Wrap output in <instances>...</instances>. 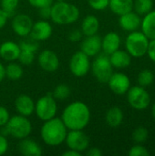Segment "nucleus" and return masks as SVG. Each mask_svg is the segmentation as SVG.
<instances>
[{
	"label": "nucleus",
	"instance_id": "f257e3e1",
	"mask_svg": "<svg viewBox=\"0 0 155 156\" xmlns=\"http://www.w3.org/2000/svg\"><path fill=\"white\" fill-rule=\"evenodd\" d=\"M60 119L68 130H84L90 122V110L86 103L76 101L65 107Z\"/></svg>",
	"mask_w": 155,
	"mask_h": 156
},
{
	"label": "nucleus",
	"instance_id": "f03ea898",
	"mask_svg": "<svg viewBox=\"0 0 155 156\" xmlns=\"http://www.w3.org/2000/svg\"><path fill=\"white\" fill-rule=\"evenodd\" d=\"M68 132L69 130L63 123L62 120L54 117L44 122L40 129V137L45 144L56 147L65 143Z\"/></svg>",
	"mask_w": 155,
	"mask_h": 156
},
{
	"label": "nucleus",
	"instance_id": "7ed1b4c3",
	"mask_svg": "<svg viewBox=\"0 0 155 156\" xmlns=\"http://www.w3.org/2000/svg\"><path fill=\"white\" fill-rule=\"evenodd\" d=\"M79 7L67 1H57L51 5L50 19L57 25H71L79 20Z\"/></svg>",
	"mask_w": 155,
	"mask_h": 156
},
{
	"label": "nucleus",
	"instance_id": "20e7f679",
	"mask_svg": "<svg viewBox=\"0 0 155 156\" xmlns=\"http://www.w3.org/2000/svg\"><path fill=\"white\" fill-rule=\"evenodd\" d=\"M2 128H4L5 134L17 140L29 137L32 133V123L30 120L20 114L10 117L5 126Z\"/></svg>",
	"mask_w": 155,
	"mask_h": 156
},
{
	"label": "nucleus",
	"instance_id": "39448f33",
	"mask_svg": "<svg viewBox=\"0 0 155 156\" xmlns=\"http://www.w3.org/2000/svg\"><path fill=\"white\" fill-rule=\"evenodd\" d=\"M150 39L138 31L131 32L125 39L126 51L133 58H142L147 54Z\"/></svg>",
	"mask_w": 155,
	"mask_h": 156
},
{
	"label": "nucleus",
	"instance_id": "423d86ee",
	"mask_svg": "<svg viewBox=\"0 0 155 156\" xmlns=\"http://www.w3.org/2000/svg\"><path fill=\"white\" fill-rule=\"evenodd\" d=\"M58 112L57 100L52 96L51 93H48L40 97L37 102H35L36 116L42 122H46L56 117Z\"/></svg>",
	"mask_w": 155,
	"mask_h": 156
},
{
	"label": "nucleus",
	"instance_id": "0eeeda50",
	"mask_svg": "<svg viewBox=\"0 0 155 156\" xmlns=\"http://www.w3.org/2000/svg\"><path fill=\"white\" fill-rule=\"evenodd\" d=\"M90 70L95 79L100 83H107L113 73V67L106 54H99L90 64Z\"/></svg>",
	"mask_w": 155,
	"mask_h": 156
},
{
	"label": "nucleus",
	"instance_id": "6e6552de",
	"mask_svg": "<svg viewBox=\"0 0 155 156\" xmlns=\"http://www.w3.org/2000/svg\"><path fill=\"white\" fill-rule=\"evenodd\" d=\"M127 101L132 108L143 111L149 107L151 103V96L149 92L142 86H134L128 90Z\"/></svg>",
	"mask_w": 155,
	"mask_h": 156
},
{
	"label": "nucleus",
	"instance_id": "1a4fd4ad",
	"mask_svg": "<svg viewBox=\"0 0 155 156\" xmlns=\"http://www.w3.org/2000/svg\"><path fill=\"white\" fill-rule=\"evenodd\" d=\"M90 57L79 50L71 56L69 67L72 75L77 78H82L90 72Z\"/></svg>",
	"mask_w": 155,
	"mask_h": 156
},
{
	"label": "nucleus",
	"instance_id": "9d476101",
	"mask_svg": "<svg viewBox=\"0 0 155 156\" xmlns=\"http://www.w3.org/2000/svg\"><path fill=\"white\" fill-rule=\"evenodd\" d=\"M65 144L69 149L81 154L89 148L90 138L83 130H69L65 139Z\"/></svg>",
	"mask_w": 155,
	"mask_h": 156
},
{
	"label": "nucleus",
	"instance_id": "9b49d317",
	"mask_svg": "<svg viewBox=\"0 0 155 156\" xmlns=\"http://www.w3.org/2000/svg\"><path fill=\"white\" fill-rule=\"evenodd\" d=\"M33 20L26 14H16L13 16L11 27L13 32L21 37H28L33 26Z\"/></svg>",
	"mask_w": 155,
	"mask_h": 156
},
{
	"label": "nucleus",
	"instance_id": "f8f14e48",
	"mask_svg": "<svg viewBox=\"0 0 155 156\" xmlns=\"http://www.w3.org/2000/svg\"><path fill=\"white\" fill-rule=\"evenodd\" d=\"M107 84L111 90L117 95L125 94L131 88V80L129 77L122 72L112 73Z\"/></svg>",
	"mask_w": 155,
	"mask_h": 156
},
{
	"label": "nucleus",
	"instance_id": "ddd939ff",
	"mask_svg": "<svg viewBox=\"0 0 155 156\" xmlns=\"http://www.w3.org/2000/svg\"><path fill=\"white\" fill-rule=\"evenodd\" d=\"M37 63L46 72H55L58 69L60 65L58 55L50 49H45L38 54Z\"/></svg>",
	"mask_w": 155,
	"mask_h": 156
},
{
	"label": "nucleus",
	"instance_id": "4468645a",
	"mask_svg": "<svg viewBox=\"0 0 155 156\" xmlns=\"http://www.w3.org/2000/svg\"><path fill=\"white\" fill-rule=\"evenodd\" d=\"M52 33H53L52 25L48 20L41 19L33 23L29 37L30 38L39 42V41L48 40L52 36Z\"/></svg>",
	"mask_w": 155,
	"mask_h": 156
},
{
	"label": "nucleus",
	"instance_id": "2eb2a0df",
	"mask_svg": "<svg viewBox=\"0 0 155 156\" xmlns=\"http://www.w3.org/2000/svg\"><path fill=\"white\" fill-rule=\"evenodd\" d=\"M80 51L88 57H96L101 51V37L98 35L86 36L80 42Z\"/></svg>",
	"mask_w": 155,
	"mask_h": 156
},
{
	"label": "nucleus",
	"instance_id": "dca6fc26",
	"mask_svg": "<svg viewBox=\"0 0 155 156\" xmlns=\"http://www.w3.org/2000/svg\"><path fill=\"white\" fill-rule=\"evenodd\" d=\"M15 109L18 114L28 117L35 112V101L27 94H20L15 100Z\"/></svg>",
	"mask_w": 155,
	"mask_h": 156
},
{
	"label": "nucleus",
	"instance_id": "f3484780",
	"mask_svg": "<svg viewBox=\"0 0 155 156\" xmlns=\"http://www.w3.org/2000/svg\"><path fill=\"white\" fill-rule=\"evenodd\" d=\"M17 149L18 152L24 156H41L43 154V150L41 146L33 139L26 137L19 140Z\"/></svg>",
	"mask_w": 155,
	"mask_h": 156
},
{
	"label": "nucleus",
	"instance_id": "a211bd4d",
	"mask_svg": "<svg viewBox=\"0 0 155 156\" xmlns=\"http://www.w3.org/2000/svg\"><path fill=\"white\" fill-rule=\"evenodd\" d=\"M19 44L14 41H5L0 45V58L5 61H16L20 54Z\"/></svg>",
	"mask_w": 155,
	"mask_h": 156
},
{
	"label": "nucleus",
	"instance_id": "6ab92c4d",
	"mask_svg": "<svg viewBox=\"0 0 155 156\" xmlns=\"http://www.w3.org/2000/svg\"><path fill=\"white\" fill-rule=\"evenodd\" d=\"M141 23H142V20H141L139 15L136 12L134 13L132 11L120 16V18H119L120 27L123 30L129 31V32L137 30L140 27Z\"/></svg>",
	"mask_w": 155,
	"mask_h": 156
},
{
	"label": "nucleus",
	"instance_id": "aec40b11",
	"mask_svg": "<svg viewBox=\"0 0 155 156\" xmlns=\"http://www.w3.org/2000/svg\"><path fill=\"white\" fill-rule=\"evenodd\" d=\"M120 46L121 37L116 32H109L101 38V51L108 56L118 50Z\"/></svg>",
	"mask_w": 155,
	"mask_h": 156
},
{
	"label": "nucleus",
	"instance_id": "412c9836",
	"mask_svg": "<svg viewBox=\"0 0 155 156\" xmlns=\"http://www.w3.org/2000/svg\"><path fill=\"white\" fill-rule=\"evenodd\" d=\"M110 61L113 68L125 69L132 63V56L124 50H116L109 56Z\"/></svg>",
	"mask_w": 155,
	"mask_h": 156
},
{
	"label": "nucleus",
	"instance_id": "4be33fe9",
	"mask_svg": "<svg viewBox=\"0 0 155 156\" xmlns=\"http://www.w3.org/2000/svg\"><path fill=\"white\" fill-rule=\"evenodd\" d=\"M100 29V20L94 15H88L86 16L82 22L80 30L83 36H92L98 33Z\"/></svg>",
	"mask_w": 155,
	"mask_h": 156
},
{
	"label": "nucleus",
	"instance_id": "5701e85b",
	"mask_svg": "<svg viewBox=\"0 0 155 156\" xmlns=\"http://www.w3.org/2000/svg\"><path fill=\"white\" fill-rule=\"evenodd\" d=\"M143 33L150 39H155V10L145 15L141 23Z\"/></svg>",
	"mask_w": 155,
	"mask_h": 156
},
{
	"label": "nucleus",
	"instance_id": "b1692460",
	"mask_svg": "<svg viewBox=\"0 0 155 156\" xmlns=\"http://www.w3.org/2000/svg\"><path fill=\"white\" fill-rule=\"evenodd\" d=\"M106 123L111 128H118L123 122V112L121 108L114 106L110 108L105 115Z\"/></svg>",
	"mask_w": 155,
	"mask_h": 156
},
{
	"label": "nucleus",
	"instance_id": "393cba45",
	"mask_svg": "<svg viewBox=\"0 0 155 156\" xmlns=\"http://www.w3.org/2000/svg\"><path fill=\"white\" fill-rule=\"evenodd\" d=\"M109 7L114 14L122 16L132 11L133 0H110Z\"/></svg>",
	"mask_w": 155,
	"mask_h": 156
},
{
	"label": "nucleus",
	"instance_id": "a878e982",
	"mask_svg": "<svg viewBox=\"0 0 155 156\" xmlns=\"http://www.w3.org/2000/svg\"><path fill=\"white\" fill-rule=\"evenodd\" d=\"M5 78L9 79L11 80H20L24 73L21 64H18L15 61L9 62L5 67Z\"/></svg>",
	"mask_w": 155,
	"mask_h": 156
},
{
	"label": "nucleus",
	"instance_id": "bb28decb",
	"mask_svg": "<svg viewBox=\"0 0 155 156\" xmlns=\"http://www.w3.org/2000/svg\"><path fill=\"white\" fill-rule=\"evenodd\" d=\"M153 6V0H135L133 1V9L138 15H146L152 11Z\"/></svg>",
	"mask_w": 155,
	"mask_h": 156
},
{
	"label": "nucleus",
	"instance_id": "cd10ccee",
	"mask_svg": "<svg viewBox=\"0 0 155 156\" xmlns=\"http://www.w3.org/2000/svg\"><path fill=\"white\" fill-rule=\"evenodd\" d=\"M70 92V88L68 85L58 84L55 87L51 94L57 101H65L69 97Z\"/></svg>",
	"mask_w": 155,
	"mask_h": 156
},
{
	"label": "nucleus",
	"instance_id": "c85d7f7f",
	"mask_svg": "<svg viewBox=\"0 0 155 156\" xmlns=\"http://www.w3.org/2000/svg\"><path fill=\"white\" fill-rule=\"evenodd\" d=\"M137 80L140 86L142 87H148L153 84L154 80V74L150 69H143L140 71L137 77Z\"/></svg>",
	"mask_w": 155,
	"mask_h": 156
},
{
	"label": "nucleus",
	"instance_id": "c756f323",
	"mask_svg": "<svg viewBox=\"0 0 155 156\" xmlns=\"http://www.w3.org/2000/svg\"><path fill=\"white\" fill-rule=\"evenodd\" d=\"M132 137L135 144H143L149 137V132L145 127L139 126L133 131Z\"/></svg>",
	"mask_w": 155,
	"mask_h": 156
},
{
	"label": "nucleus",
	"instance_id": "7c9ffc66",
	"mask_svg": "<svg viewBox=\"0 0 155 156\" xmlns=\"http://www.w3.org/2000/svg\"><path fill=\"white\" fill-rule=\"evenodd\" d=\"M19 5V0H0L1 8L10 16L15 15L16 9Z\"/></svg>",
	"mask_w": 155,
	"mask_h": 156
},
{
	"label": "nucleus",
	"instance_id": "2f4dec72",
	"mask_svg": "<svg viewBox=\"0 0 155 156\" xmlns=\"http://www.w3.org/2000/svg\"><path fill=\"white\" fill-rule=\"evenodd\" d=\"M35 58H36V52H33V51H30V50L21 49L17 60L19 61V63L21 65L28 66V65H30V64H32L34 62Z\"/></svg>",
	"mask_w": 155,
	"mask_h": 156
},
{
	"label": "nucleus",
	"instance_id": "473e14b6",
	"mask_svg": "<svg viewBox=\"0 0 155 156\" xmlns=\"http://www.w3.org/2000/svg\"><path fill=\"white\" fill-rule=\"evenodd\" d=\"M128 154L130 156H148L150 155V153L143 145H142V144H136L130 149Z\"/></svg>",
	"mask_w": 155,
	"mask_h": 156
},
{
	"label": "nucleus",
	"instance_id": "72a5a7b5",
	"mask_svg": "<svg viewBox=\"0 0 155 156\" xmlns=\"http://www.w3.org/2000/svg\"><path fill=\"white\" fill-rule=\"evenodd\" d=\"M20 49H25V50H30L33 52H37L38 49V43L37 41L30 38L27 40H23L19 43Z\"/></svg>",
	"mask_w": 155,
	"mask_h": 156
},
{
	"label": "nucleus",
	"instance_id": "f704fd0d",
	"mask_svg": "<svg viewBox=\"0 0 155 156\" xmlns=\"http://www.w3.org/2000/svg\"><path fill=\"white\" fill-rule=\"evenodd\" d=\"M109 3L110 0H88L89 5L92 9L98 11H102L109 7Z\"/></svg>",
	"mask_w": 155,
	"mask_h": 156
},
{
	"label": "nucleus",
	"instance_id": "c9c22d12",
	"mask_svg": "<svg viewBox=\"0 0 155 156\" xmlns=\"http://www.w3.org/2000/svg\"><path fill=\"white\" fill-rule=\"evenodd\" d=\"M55 0H27V2L33 7L37 9L45 7V6H51Z\"/></svg>",
	"mask_w": 155,
	"mask_h": 156
},
{
	"label": "nucleus",
	"instance_id": "e433bc0d",
	"mask_svg": "<svg viewBox=\"0 0 155 156\" xmlns=\"http://www.w3.org/2000/svg\"><path fill=\"white\" fill-rule=\"evenodd\" d=\"M9 119H10V114L8 110L5 107L0 105V127L2 128L5 126Z\"/></svg>",
	"mask_w": 155,
	"mask_h": 156
},
{
	"label": "nucleus",
	"instance_id": "4c0bfd02",
	"mask_svg": "<svg viewBox=\"0 0 155 156\" xmlns=\"http://www.w3.org/2000/svg\"><path fill=\"white\" fill-rule=\"evenodd\" d=\"M83 37V34L80 29H73L69 34V39L71 42H79Z\"/></svg>",
	"mask_w": 155,
	"mask_h": 156
},
{
	"label": "nucleus",
	"instance_id": "58836bf2",
	"mask_svg": "<svg viewBox=\"0 0 155 156\" xmlns=\"http://www.w3.org/2000/svg\"><path fill=\"white\" fill-rule=\"evenodd\" d=\"M8 148H9V144L5 135L0 133V156L5 154L6 152L8 151Z\"/></svg>",
	"mask_w": 155,
	"mask_h": 156
},
{
	"label": "nucleus",
	"instance_id": "ea45409f",
	"mask_svg": "<svg viewBox=\"0 0 155 156\" xmlns=\"http://www.w3.org/2000/svg\"><path fill=\"white\" fill-rule=\"evenodd\" d=\"M38 14L42 19L48 20L50 19V15H51V6H45L42 8L38 9Z\"/></svg>",
	"mask_w": 155,
	"mask_h": 156
},
{
	"label": "nucleus",
	"instance_id": "a19ab883",
	"mask_svg": "<svg viewBox=\"0 0 155 156\" xmlns=\"http://www.w3.org/2000/svg\"><path fill=\"white\" fill-rule=\"evenodd\" d=\"M147 54H148L149 58L155 63V39L150 40Z\"/></svg>",
	"mask_w": 155,
	"mask_h": 156
},
{
	"label": "nucleus",
	"instance_id": "79ce46f5",
	"mask_svg": "<svg viewBox=\"0 0 155 156\" xmlns=\"http://www.w3.org/2000/svg\"><path fill=\"white\" fill-rule=\"evenodd\" d=\"M8 18H9V16L0 7V29L3 28L6 25Z\"/></svg>",
	"mask_w": 155,
	"mask_h": 156
},
{
	"label": "nucleus",
	"instance_id": "37998d69",
	"mask_svg": "<svg viewBox=\"0 0 155 156\" xmlns=\"http://www.w3.org/2000/svg\"><path fill=\"white\" fill-rule=\"evenodd\" d=\"M86 154L88 156H101L102 152L98 147H92V148H88L86 150Z\"/></svg>",
	"mask_w": 155,
	"mask_h": 156
},
{
	"label": "nucleus",
	"instance_id": "c03bdc74",
	"mask_svg": "<svg viewBox=\"0 0 155 156\" xmlns=\"http://www.w3.org/2000/svg\"><path fill=\"white\" fill-rule=\"evenodd\" d=\"M81 155L80 153L77 152V151H74V150H71V149H69L67 151H65L63 154H62V156H79Z\"/></svg>",
	"mask_w": 155,
	"mask_h": 156
},
{
	"label": "nucleus",
	"instance_id": "a18cd8bd",
	"mask_svg": "<svg viewBox=\"0 0 155 156\" xmlns=\"http://www.w3.org/2000/svg\"><path fill=\"white\" fill-rule=\"evenodd\" d=\"M5 78V66L1 63L0 61V82Z\"/></svg>",
	"mask_w": 155,
	"mask_h": 156
},
{
	"label": "nucleus",
	"instance_id": "49530a36",
	"mask_svg": "<svg viewBox=\"0 0 155 156\" xmlns=\"http://www.w3.org/2000/svg\"><path fill=\"white\" fill-rule=\"evenodd\" d=\"M152 116H153V121L155 122V102L154 104L153 105V107H152Z\"/></svg>",
	"mask_w": 155,
	"mask_h": 156
},
{
	"label": "nucleus",
	"instance_id": "de8ad7c7",
	"mask_svg": "<svg viewBox=\"0 0 155 156\" xmlns=\"http://www.w3.org/2000/svg\"><path fill=\"white\" fill-rule=\"evenodd\" d=\"M56 1H67V0H56Z\"/></svg>",
	"mask_w": 155,
	"mask_h": 156
}]
</instances>
